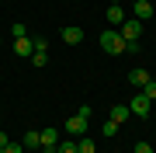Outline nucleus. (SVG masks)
<instances>
[{"mask_svg": "<svg viewBox=\"0 0 156 153\" xmlns=\"http://www.w3.org/2000/svg\"><path fill=\"white\" fill-rule=\"evenodd\" d=\"M101 49H104V52H111V56H122V52H128L125 38L118 35V28H108V31H101Z\"/></svg>", "mask_w": 156, "mask_h": 153, "instance_id": "obj_1", "label": "nucleus"}, {"mask_svg": "<svg viewBox=\"0 0 156 153\" xmlns=\"http://www.w3.org/2000/svg\"><path fill=\"white\" fill-rule=\"evenodd\" d=\"M118 35L125 38V46L139 42V35H142V21H139V17H135V21H122V24H118Z\"/></svg>", "mask_w": 156, "mask_h": 153, "instance_id": "obj_2", "label": "nucleus"}, {"mask_svg": "<svg viewBox=\"0 0 156 153\" xmlns=\"http://www.w3.org/2000/svg\"><path fill=\"white\" fill-rule=\"evenodd\" d=\"M149 108H153V101H149V97H146L142 91L135 94L132 101H128V111H132V115H139V118H146V115H149Z\"/></svg>", "mask_w": 156, "mask_h": 153, "instance_id": "obj_3", "label": "nucleus"}, {"mask_svg": "<svg viewBox=\"0 0 156 153\" xmlns=\"http://www.w3.org/2000/svg\"><path fill=\"white\" fill-rule=\"evenodd\" d=\"M31 63H35V66H45V63H49V42H45V38H35Z\"/></svg>", "mask_w": 156, "mask_h": 153, "instance_id": "obj_4", "label": "nucleus"}, {"mask_svg": "<svg viewBox=\"0 0 156 153\" xmlns=\"http://www.w3.org/2000/svg\"><path fill=\"white\" fill-rule=\"evenodd\" d=\"M56 146H59V132L56 129H42V153H56Z\"/></svg>", "mask_w": 156, "mask_h": 153, "instance_id": "obj_5", "label": "nucleus"}, {"mask_svg": "<svg viewBox=\"0 0 156 153\" xmlns=\"http://www.w3.org/2000/svg\"><path fill=\"white\" fill-rule=\"evenodd\" d=\"M31 52H35V38H14V56L28 59Z\"/></svg>", "mask_w": 156, "mask_h": 153, "instance_id": "obj_6", "label": "nucleus"}, {"mask_svg": "<svg viewBox=\"0 0 156 153\" xmlns=\"http://www.w3.org/2000/svg\"><path fill=\"white\" fill-rule=\"evenodd\" d=\"M62 42H66V46H80V42H83V28H76V24L62 28Z\"/></svg>", "mask_w": 156, "mask_h": 153, "instance_id": "obj_7", "label": "nucleus"}, {"mask_svg": "<svg viewBox=\"0 0 156 153\" xmlns=\"http://www.w3.org/2000/svg\"><path fill=\"white\" fill-rule=\"evenodd\" d=\"M66 132H73V136H83V132H87V115H73V118L66 122Z\"/></svg>", "mask_w": 156, "mask_h": 153, "instance_id": "obj_8", "label": "nucleus"}, {"mask_svg": "<svg viewBox=\"0 0 156 153\" xmlns=\"http://www.w3.org/2000/svg\"><path fill=\"white\" fill-rule=\"evenodd\" d=\"M153 11H156V7H153V0H135V17H139V21H149Z\"/></svg>", "mask_w": 156, "mask_h": 153, "instance_id": "obj_9", "label": "nucleus"}, {"mask_svg": "<svg viewBox=\"0 0 156 153\" xmlns=\"http://www.w3.org/2000/svg\"><path fill=\"white\" fill-rule=\"evenodd\" d=\"M108 21H111V28H118V24L125 21V7L122 4H111V7H108Z\"/></svg>", "mask_w": 156, "mask_h": 153, "instance_id": "obj_10", "label": "nucleus"}, {"mask_svg": "<svg viewBox=\"0 0 156 153\" xmlns=\"http://www.w3.org/2000/svg\"><path fill=\"white\" fill-rule=\"evenodd\" d=\"M146 80H153V77H149V73H146V70H142V66H135V70H132V73H128V84H132V87H135V91H139V87L146 84Z\"/></svg>", "mask_w": 156, "mask_h": 153, "instance_id": "obj_11", "label": "nucleus"}, {"mask_svg": "<svg viewBox=\"0 0 156 153\" xmlns=\"http://www.w3.org/2000/svg\"><path fill=\"white\" fill-rule=\"evenodd\" d=\"M21 146H24V150H38V146H42V132H24Z\"/></svg>", "mask_w": 156, "mask_h": 153, "instance_id": "obj_12", "label": "nucleus"}, {"mask_svg": "<svg viewBox=\"0 0 156 153\" xmlns=\"http://www.w3.org/2000/svg\"><path fill=\"white\" fill-rule=\"evenodd\" d=\"M128 115H132V111H128V104H115V108H111V122H118V125L128 122Z\"/></svg>", "mask_w": 156, "mask_h": 153, "instance_id": "obj_13", "label": "nucleus"}, {"mask_svg": "<svg viewBox=\"0 0 156 153\" xmlns=\"http://www.w3.org/2000/svg\"><path fill=\"white\" fill-rule=\"evenodd\" d=\"M76 153H97V143L90 139V136H80L76 139Z\"/></svg>", "mask_w": 156, "mask_h": 153, "instance_id": "obj_14", "label": "nucleus"}, {"mask_svg": "<svg viewBox=\"0 0 156 153\" xmlns=\"http://www.w3.org/2000/svg\"><path fill=\"white\" fill-rule=\"evenodd\" d=\"M11 38H28V28H24L21 21H14L11 24Z\"/></svg>", "mask_w": 156, "mask_h": 153, "instance_id": "obj_15", "label": "nucleus"}, {"mask_svg": "<svg viewBox=\"0 0 156 153\" xmlns=\"http://www.w3.org/2000/svg\"><path fill=\"white\" fill-rule=\"evenodd\" d=\"M139 91H142L146 97H149V101H156V80H146V84L139 87Z\"/></svg>", "mask_w": 156, "mask_h": 153, "instance_id": "obj_16", "label": "nucleus"}, {"mask_svg": "<svg viewBox=\"0 0 156 153\" xmlns=\"http://www.w3.org/2000/svg\"><path fill=\"white\" fill-rule=\"evenodd\" d=\"M101 132H104L108 139H111V136H118V122H111V118H108V122H104V129H101Z\"/></svg>", "mask_w": 156, "mask_h": 153, "instance_id": "obj_17", "label": "nucleus"}, {"mask_svg": "<svg viewBox=\"0 0 156 153\" xmlns=\"http://www.w3.org/2000/svg\"><path fill=\"white\" fill-rule=\"evenodd\" d=\"M56 153H76V143H73V139H66V143H59V146H56Z\"/></svg>", "mask_w": 156, "mask_h": 153, "instance_id": "obj_18", "label": "nucleus"}, {"mask_svg": "<svg viewBox=\"0 0 156 153\" xmlns=\"http://www.w3.org/2000/svg\"><path fill=\"white\" fill-rule=\"evenodd\" d=\"M135 153H153V143H146V139H139V143H135Z\"/></svg>", "mask_w": 156, "mask_h": 153, "instance_id": "obj_19", "label": "nucleus"}, {"mask_svg": "<svg viewBox=\"0 0 156 153\" xmlns=\"http://www.w3.org/2000/svg\"><path fill=\"white\" fill-rule=\"evenodd\" d=\"M0 153H24V146H21V143H7Z\"/></svg>", "mask_w": 156, "mask_h": 153, "instance_id": "obj_20", "label": "nucleus"}, {"mask_svg": "<svg viewBox=\"0 0 156 153\" xmlns=\"http://www.w3.org/2000/svg\"><path fill=\"white\" fill-rule=\"evenodd\" d=\"M7 143H11V139H7V132H0V150H4Z\"/></svg>", "mask_w": 156, "mask_h": 153, "instance_id": "obj_21", "label": "nucleus"}]
</instances>
